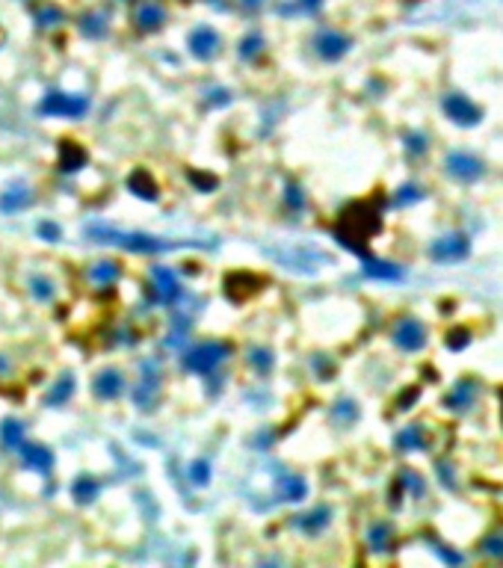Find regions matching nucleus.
Listing matches in <instances>:
<instances>
[{"mask_svg": "<svg viewBox=\"0 0 503 568\" xmlns=\"http://www.w3.org/2000/svg\"><path fill=\"white\" fill-rule=\"evenodd\" d=\"M477 394H479V382L468 376V379H459V382L447 391L441 406L450 411V415H468V411H474V406H477Z\"/></svg>", "mask_w": 503, "mask_h": 568, "instance_id": "6e6552de", "label": "nucleus"}, {"mask_svg": "<svg viewBox=\"0 0 503 568\" xmlns=\"http://www.w3.org/2000/svg\"><path fill=\"white\" fill-rule=\"evenodd\" d=\"M441 110L456 128H477L479 121H483V107L474 104L471 98L462 95V92H447L441 98Z\"/></svg>", "mask_w": 503, "mask_h": 568, "instance_id": "20e7f679", "label": "nucleus"}, {"mask_svg": "<svg viewBox=\"0 0 503 568\" xmlns=\"http://www.w3.org/2000/svg\"><path fill=\"white\" fill-rule=\"evenodd\" d=\"M39 234H42V240L57 243V240H60V225H57V222H42V225H39Z\"/></svg>", "mask_w": 503, "mask_h": 568, "instance_id": "c03bdc74", "label": "nucleus"}, {"mask_svg": "<svg viewBox=\"0 0 503 568\" xmlns=\"http://www.w3.org/2000/svg\"><path fill=\"white\" fill-rule=\"evenodd\" d=\"M57 166H60V172H65V175L80 172L86 166V148L77 146L74 139H62L60 142V154H57Z\"/></svg>", "mask_w": 503, "mask_h": 568, "instance_id": "2eb2a0df", "label": "nucleus"}, {"mask_svg": "<svg viewBox=\"0 0 503 568\" xmlns=\"http://www.w3.org/2000/svg\"><path fill=\"white\" fill-rule=\"evenodd\" d=\"M44 116H65V119H80L89 110L86 95H65V92H48L44 101L39 104Z\"/></svg>", "mask_w": 503, "mask_h": 568, "instance_id": "0eeeda50", "label": "nucleus"}, {"mask_svg": "<svg viewBox=\"0 0 503 568\" xmlns=\"http://www.w3.org/2000/svg\"><path fill=\"white\" fill-rule=\"evenodd\" d=\"M166 24V6L157 3V0H145V3L137 9V27L142 33H154Z\"/></svg>", "mask_w": 503, "mask_h": 568, "instance_id": "f3484780", "label": "nucleus"}, {"mask_svg": "<svg viewBox=\"0 0 503 568\" xmlns=\"http://www.w3.org/2000/svg\"><path fill=\"white\" fill-rule=\"evenodd\" d=\"M402 146H406V151L411 157H423V154L429 151V137L423 130H409L406 137H402Z\"/></svg>", "mask_w": 503, "mask_h": 568, "instance_id": "2f4dec72", "label": "nucleus"}, {"mask_svg": "<svg viewBox=\"0 0 503 568\" xmlns=\"http://www.w3.org/2000/svg\"><path fill=\"white\" fill-rule=\"evenodd\" d=\"M189 483H196V485L210 483V462L207 459H196L193 465H189Z\"/></svg>", "mask_w": 503, "mask_h": 568, "instance_id": "c9c22d12", "label": "nucleus"}, {"mask_svg": "<svg viewBox=\"0 0 503 568\" xmlns=\"http://www.w3.org/2000/svg\"><path fill=\"white\" fill-rule=\"evenodd\" d=\"M86 237L95 240V243H107V246H119V249L137 252V255H160V252H172V249L189 246V243H172V240L154 237V234L119 231V228H110V225H89V228H86Z\"/></svg>", "mask_w": 503, "mask_h": 568, "instance_id": "f257e3e1", "label": "nucleus"}, {"mask_svg": "<svg viewBox=\"0 0 503 568\" xmlns=\"http://www.w3.org/2000/svg\"><path fill=\"white\" fill-rule=\"evenodd\" d=\"M391 338H394V347L402 352H420V350H427V343H429V332H427V322L423 320L402 317V320H397Z\"/></svg>", "mask_w": 503, "mask_h": 568, "instance_id": "423d86ee", "label": "nucleus"}, {"mask_svg": "<svg viewBox=\"0 0 503 568\" xmlns=\"http://www.w3.org/2000/svg\"><path fill=\"white\" fill-rule=\"evenodd\" d=\"M299 6L305 9V12H317V9L323 6V0H299Z\"/></svg>", "mask_w": 503, "mask_h": 568, "instance_id": "49530a36", "label": "nucleus"}, {"mask_svg": "<svg viewBox=\"0 0 503 568\" xmlns=\"http://www.w3.org/2000/svg\"><path fill=\"white\" fill-rule=\"evenodd\" d=\"M264 287V278L255 273H231L225 278V293L231 302H246L249 296H255Z\"/></svg>", "mask_w": 503, "mask_h": 568, "instance_id": "9d476101", "label": "nucleus"}, {"mask_svg": "<svg viewBox=\"0 0 503 568\" xmlns=\"http://www.w3.org/2000/svg\"><path fill=\"white\" fill-rule=\"evenodd\" d=\"M364 275L379 278V282H400L406 270L394 261H379V258H364Z\"/></svg>", "mask_w": 503, "mask_h": 568, "instance_id": "6ab92c4d", "label": "nucleus"}, {"mask_svg": "<svg viewBox=\"0 0 503 568\" xmlns=\"http://www.w3.org/2000/svg\"><path fill=\"white\" fill-rule=\"evenodd\" d=\"M394 447L400 453H423V450H429L427 427H420V423H409V427H402L394 436Z\"/></svg>", "mask_w": 503, "mask_h": 568, "instance_id": "ddd939ff", "label": "nucleus"}, {"mask_svg": "<svg viewBox=\"0 0 503 568\" xmlns=\"http://www.w3.org/2000/svg\"><path fill=\"white\" fill-rule=\"evenodd\" d=\"M483 553L495 556V560H503V536H500V533H497V536H488L483 542Z\"/></svg>", "mask_w": 503, "mask_h": 568, "instance_id": "a19ab883", "label": "nucleus"}, {"mask_svg": "<svg viewBox=\"0 0 503 568\" xmlns=\"http://www.w3.org/2000/svg\"><path fill=\"white\" fill-rule=\"evenodd\" d=\"M435 474H438V483H441V488H447V492H456V488H459V480H456V467L447 462V459L435 462Z\"/></svg>", "mask_w": 503, "mask_h": 568, "instance_id": "473e14b6", "label": "nucleus"}, {"mask_svg": "<svg viewBox=\"0 0 503 568\" xmlns=\"http://www.w3.org/2000/svg\"><path fill=\"white\" fill-rule=\"evenodd\" d=\"M237 51H240L243 60H255V57H258V53L264 51V36H258V33H249V36L240 42Z\"/></svg>", "mask_w": 503, "mask_h": 568, "instance_id": "72a5a7b5", "label": "nucleus"}, {"mask_svg": "<svg viewBox=\"0 0 503 568\" xmlns=\"http://www.w3.org/2000/svg\"><path fill=\"white\" fill-rule=\"evenodd\" d=\"M397 485L402 488V492H409L415 500H423L427 497V483H423V476L418 471H411V467H406V471H400V480Z\"/></svg>", "mask_w": 503, "mask_h": 568, "instance_id": "393cba45", "label": "nucleus"}, {"mask_svg": "<svg viewBox=\"0 0 503 568\" xmlns=\"http://www.w3.org/2000/svg\"><path fill=\"white\" fill-rule=\"evenodd\" d=\"M62 21V9L60 6H42L39 12H36V24L42 30H48V27H57Z\"/></svg>", "mask_w": 503, "mask_h": 568, "instance_id": "f704fd0d", "label": "nucleus"}, {"mask_svg": "<svg viewBox=\"0 0 503 568\" xmlns=\"http://www.w3.org/2000/svg\"><path fill=\"white\" fill-rule=\"evenodd\" d=\"M308 497V483L296 474H287L278 480V500H287V504H299V500Z\"/></svg>", "mask_w": 503, "mask_h": 568, "instance_id": "412c9836", "label": "nucleus"}, {"mask_svg": "<svg viewBox=\"0 0 503 568\" xmlns=\"http://www.w3.org/2000/svg\"><path fill=\"white\" fill-rule=\"evenodd\" d=\"M189 53L198 60H214L219 53V33L210 30V27H196L193 33H189Z\"/></svg>", "mask_w": 503, "mask_h": 568, "instance_id": "f8f14e48", "label": "nucleus"}, {"mask_svg": "<svg viewBox=\"0 0 503 568\" xmlns=\"http://www.w3.org/2000/svg\"><path fill=\"white\" fill-rule=\"evenodd\" d=\"M24 441V427H21V420L9 418L0 423V444H3L6 450H18V444Z\"/></svg>", "mask_w": 503, "mask_h": 568, "instance_id": "a878e982", "label": "nucleus"}, {"mask_svg": "<svg viewBox=\"0 0 503 568\" xmlns=\"http://www.w3.org/2000/svg\"><path fill=\"white\" fill-rule=\"evenodd\" d=\"M243 3H246V6H261L264 0H243Z\"/></svg>", "mask_w": 503, "mask_h": 568, "instance_id": "de8ad7c7", "label": "nucleus"}, {"mask_svg": "<svg viewBox=\"0 0 503 568\" xmlns=\"http://www.w3.org/2000/svg\"><path fill=\"white\" fill-rule=\"evenodd\" d=\"M18 453H21V462H24L27 467H33V471H39L42 476L51 474L53 467V453L48 447H42V444H18Z\"/></svg>", "mask_w": 503, "mask_h": 568, "instance_id": "4468645a", "label": "nucleus"}, {"mask_svg": "<svg viewBox=\"0 0 503 568\" xmlns=\"http://www.w3.org/2000/svg\"><path fill=\"white\" fill-rule=\"evenodd\" d=\"M98 492H101V485L92 476H80V480H74V485H71V494L80 500V504H92L98 497Z\"/></svg>", "mask_w": 503, "mask_h": 568, "instance_id": "7c9ffc66", "label": "nucleus"}, {"mask_svg": "<svg viewBox=\"0 0 503 568\" xmlns=\"http://www.w3.org/2000/svg\"><path fill=\"white\" fill-rule=\"evenodd\" d=\"M228 355H231L228 343H222V341H205V343H198V347L187 350L184 367H187V370H193V373H210V370H216V367L225 361Z\"/></svg>", "mask_w": 503, "mask_h": 568, "instance_id": "f03ea898", "label": "nucleus"}, {"mask_svg": "<svg viewBox=\"0 0 503 568\" xmlns=\"http://www.w3.org/2000/svg\"><path fill=\"white\" fill-rule=\"evenodd\" d=\"M77 27H80V33H83V36H89V39H104L107 30H110L104 12H86Z\"/></svg>", "mask_w": 503, "mask_h": 568, "instance_id": "b1692460", "label": "nucleus"}, {"mask_svg": "<svg viewBox=\"0 0 503 568\" xmlns=\"http://www.w3.org/2000/svg\"><path fill=\"white\" fill-rule=\"evenodd\" d=\"M471 255V237L465 231H450L441 234L429 243V258L435 264H459Z\"/></svg>", "mask_w": 503, "mask_h": 568, "instance_id": "7ed1b4c3", "label": "nucleus"}, {"mask_svg": "<svg viewBox=\"0 0 503 568\" xmlns=\"http://www.w3.org/2000/svg\"><path fill=\"white\" fill-rule=\"evenodd\" d=\"M92 391H95L101 399H119L121 394H125V376L110 367V370H104V373L95 376Z\"/></svg>", "mask_w": 503, "mask_h": 568, "instance_id": "dca6fc26", "label": "nucleus"}, {"mask_svg": "<svg viewBox=\"0 0 503 568\" xmlns=\"http://www.w3.org/2000/svg\"><path fill=\"white\" fill-rule=\"evenodd\" d=\"M293 524H296L302 533H308V536H317V533H323V530L332 524V509H329V506H317V509L305 512V515H299Z\"/></svg>", "mask_w": 503, "mask_h": 568, "instance_id": "a211bd4d", "label": "nucleus"}, {"mask_svg": "<svg viewBox=\"0 0 503 568\" xmlns=\"http://www.w3.org/2000/svg\"><path fill=\"white\" fill-rule=\"evenodd\" d=\"M429 548H432V553L438 556L441 562H447V565H459L465 556L462 553H456V551H450V548H444V544H438V542H429Z\"/></svg>", "mask_w": 503, "mask_h": 568, "instance_id": "58836bf2", "label": "nucleus"}, {"mask_svg": "<svg viewBox=\"0 0 503 568\" xmlns=\"http://www.w3.org/2000/svg\"><path fill=\"white\" fill-rule=\"evenodd\" d=\"M128 189L133 196H139V198H145V202H157V184H154V178L145 172V169H137L130 178H128Z\"/></svg>", "mask_w": 503, "mask_h": 568, "instance_id": "4be33fe9", "label": "nucleus"}, {"mask_svg": "<svg viewBox=\"0 0 503 568\" xmlns=\"http://www.w3.org/2000/svg\"><path fill=\"white\" fill-rule=\"evenodd\" d=\"M30 205H33V193H30V187H21V184L3 189V196H0V210L3 214H21Z\"/></svg>", "mask_w": 503, "mask_h": 568, "instance_id": "aec40b11", "label": "nucleus"}, {"mask_svg": "<svg viewBox=\"0 0 503 568\" xmlns=\"http://www.w3.org/2000/svg\"><path fill=\"white\" fill-rule=\"evenodd\" d=\"M391 542H394V527L388 524V521H376V524H370V530H367V548L382 553L391 548Z\"/></svg>", "mask_w": 503, "mask_h": 568, "instance_id": "5701e85b", "label": "nucleus"}, {"mask_svg": "<svg viewBox=\"0 0 503 568\" xmlns=\"http://www.w3.org/2000/svg\"><path fill=\"white\" fill-rule=\"evenodd\" d=\"M284 202L293 207V210H302V207H305V196H302V189H299L296 184H290V187L284 189Z\"/></svg>", "mask_w": 503, "mask_h": 568, "instance_id": "79ce46f5", "label": "nucleus"}, {"mask_svg": "<svg viewBox=\"0 0 503 568\" xmlns=\"http://www.w3.org/2000/svg\"><path fill=\"white\" fill-rule=\"evenodd\" d=\"M30 293L39 299V302H51L53 299V284L48 282V278H30Z\"/></svg>", "mask_w": 503, "mask_h": 568, "instance_id": "e433bc0d", "label": "nucleus"}, {"mask_svg": "<svg viewBox=\"0 0 503 568\" xmlns=\"http://www.w3.org/2000/svg\"><path fill=\"white\" fill-rule=\"evenodd\" d=\"M228 101H231V95L225 92V89H214V92H210V104H214V107H222Z\"/></svg>", "mask_w": 503, "mask_h": 568, "instance_id": "a18cd8bd", "label": "nucleus"}, {"mask_svg": "<svg viewBox=\"0 0 503 568\" xmlns=\"http://www.w3.org/2000/svg\"><path fill=\"white\" fill-rule=\"evenodd\" d=\"M468 343H471V329H450V335H447V350L462 352Z\"/></svg>", "mask_w": 503, "mask_h": 568, "instance_id": "4c0bfd02", "label": "nucleus"}, {"mask_svg": "<svg viewBox=\"0 0 503 568\" xmlns=\"http://www.w3.org/2000/svg\"><path fill=\"white\" fill-rule=\"evenodd\" d=\"M151 287H154V296L160 299L163 305H172L178 302V296H181V282H178V275L169 270V266H154L151 270Z\"/></svg>", "mask_w": 503, "mask_h": 568, "instance_id": "9b49d317", "label": "nucleus"}, {"mask_svg": "<svg viewBox=\"0 0 503 568\" xmlns=\"http://www.w3.org/2000/svg\"><path fill=\"white\" fill-rule=\"evenodd\" d=\"M444 172L459 184H477L479 178H486V163L477 157L471 151H462L456 148L444 157Z\"/></svg>", "mask_w": 503, "mask_h": 568, "instance_id": "39448f33", "label": "nucleus"}, {"mask_svg": "<svg viewBox=\"0 0 503 568\" xmlns=\"http://www.w3.org/2000/svg\"><path fill=\"white\" fill-rule=\"evenodd\" d=\"M423 198H427V189H423L420 184H415V181H409V184H402L394 193V205L397 207H409V205L423 202Z\"/></svg>", "mask_w": 503, "mask_h": 568, "instance_id": "c85d7f7f", "label": "nucleus"}, {"mask_svg": "<svg viewBox=\"0 0 503 568\" xmlns=\"http://www.w3.org/2000/svg\"><path fill=\"white\" fill-rule=\"evenodd\" d=\"M350 48H352V39L343 36V33H338V30H320L317 39H314V51L320 53L323 60H329V62L346 57Z\"/></svg>", "mask_w": 503, "mask_h": 568, "instance_id": "1a4fd4ad", "label": "nucleus"}, {"mask_svg": "<svg viewBox=\"0 0 503 568\" xmlns=\"http://www.w3.org/2000/svg\"><path fill=\"white\" fill-rule=\"evenodd\" d=\"M189 181H196L201 193H210V189H216V178H214V175H205V172H189Z\"/></svg>", "mask_w": 503, "mask_h": 568, "instance_id": "37998d69", "label": "nucleus"}, {"mask_svg": "<svg viewBox=\"0 0 503 568\" xmlns=\"http://www.w3.org/2000/svg\"><path fill=\"white\" fill-rule=\"evenodd\" d=\"M332 418L338 420L341 427H352V423L361 418V411H359V406H355L352 399H338L334 408H332Z\"/></svg>", "mask_w": 503, "mask_h": 568, "instance_id": "c756f323", "label": "nucleus"}, {"mask_svg": "<svg viewBox=\"0 0 503 568\" xmlns=\"http://www.w3.org/2000/svg\"><path fill=\"white\" fill-rule=\"evenodd\" d=\"M71 394H74V379L65 373V376H60L57 382L51 385V391H48V406H65L71 399Z\"/></svg>", "mask_w": 503, "mask_h": 568, "instance_id": "cd10ccee", "label": "nucleus"}, {"mask_svg": "<svg viewBox=\"0 0 503 568\" xmlns=\"http://www.w3.org/2000/svg\"><path fill=\"white\" fill-rule=\"evenodd\" d=\"M249 361L258 367L261 373H266V370H273V352L270 350H252V355H249Z\"/></svg>", "mask_w": 503, "mask_h": 568, "instance_id": "ea45409f", "label": "nucleus"}, {"mask_svg": "<svg viewBox=\"0 0 503 568\" xmlns=\"http://www.w3.org/2000/svg\"><path fill=\"white\" fill-rule=\"evenodd\" d=\"M121 275V266L116 261H98L92 270H89V282L92 284H113Z\"/></svg>", "mask_w": 503, "mask_h": 568, "instance_id": "bb28decb", "label": "nucleus"}]
</instances>
